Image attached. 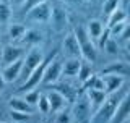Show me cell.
Masks as SVG:
<instances>
[{
    "instance_id": "cell-1",
    "label": "cell",
    "mask_w": 130,
    "mask_h": 123,
    "mask_svg": "<svg viewBox=\"0 0 130 123\" xmlns=\"http://www.w3.org/2000/svg\"><path fill=\"white\" fill-rule=\"evenodd\" d=\"M125 92H128V91H120V89H119V91L106 96L104 102L99 105V109L94 112V118L98 120V123H109V121H111L114 112H116V109H117V104L120 102V99L124 97Z\"/></svg>"
},
{
    "instance_id": "cell-2",
    "label": "cell",
    "mask_w": 130,
    "mask_h": 123,
    "mask_svg": "<svg viewBox=\"0 0 130 123\" xmlns=\"http://www.w3.org/2000/svg\"><path fill=\"white\" fill-rule=\"evenodd\" d=\"M73 34H75L76 40H78L81 58L89 62V63H94L96 58H98V49H96V44L89 39V36L86 32V28L76 26L75 29H73Z\"/></svg>"
},
{
    "instance_id": "cell-3",
    "label": "cell",
    "mask_w": 130,
    "mask_h": 123,
    "mask_svg": "<svg viewBox=\"0 0 130 123\" xmlns=\"http://www.w3.org/2000/svg\"><path fill=\"white\" fill-rule=\"evenodd\" d=\"M57 49L54 52H52L51 55L47 57V58H44L41 63L36 67L28 75V78H26V81H24V84L21 86V88L18 89V92H28V91H32V89H36L39 86V83H41V79H42V73H44V70H46V67H47V63L51 62L52 58H55V55H57Z\"/></svg>"
},
{
    "instance_id": "cell-4",
    "label": "cell",
    "mask_w": 130,
    "mask_h": 123,
    "mask_svg": "<svg viewBox=\"0 0 130 123\" xmlns=\"http://www.w3.org/2000/svg\"><path fill=\"white\" fill-rule=\"evenodd\" d=\"M72 115L78 123H89L91 121L93 110H91L88 97H80V99L75 102V105H73V109H72Z\"/></svg>"
},
{
    "instance_id": "cell-5",
    "label": "cell",
    "mask_w": 130,
    "mask_h": 123,
    "mask_svg": "<svg viewBox=\"0 0 130 123\" xmlns=\"http://www.w3.org/2000/svg\"><path fill=\"white\" fill-rule=\"evenodd\" d=\"M42 60H44V54H42V50H41L39 47L34 46L32 49H29V52L26 54V57H23V70H21V73L24 75V78H28V75H29Z\"/></svg>"
},
{
    "instance_id": "cell-6",
    "label": "cell",
    "mask_w": 130,
    "mask_h": 123,
    "mask_svg": "<svg viewBox=\"0 0 130 123\" xmlns=\"http://www.w3.org/2000/svg\"><path fill=\"white\" fill-rule=\"evenodd\" d=\"M60 76H62V62L52 58V60L47 63L46 70H44L41 83H42V84H47V86H49V84H54V83H57V81H59Z\"/></svg>"
},
{
    "instance_id": "cell-7",
    "label": "cell",
    "mask_w": 130,
    "mask_h": 123,
    "mask_svg": "<svg viewBox=\"0 0 130 123\" xmlns=\"http://www.w3.org/2000/svg\"><path fill=\"white\" fill-rule=\"evenodd\" d=\"M49 21L52 23V28L60 32L63 31L65 28H67L68 24V15H67V10L62 7V5H55L51 8V18H49Z\"/></svg>"
},
{
    "instance_id": "cell-8",
    "label": "cell",
    "mask_w": 130,
    "mask_h": 123,
    "mask_svg": "<svg viewBox=\"0 0 130 123\" xmlns=\"http://www.w3.org/2000/svg\"><path fill=\"white\" fill-rule=\"evenodd\" d=\"M128 115H130V96L128 92H125L120 102L117 104V109L109 123H125L128 120Z\"/></svg>"
},
{
    "instance_id": "cell-9",
    "label": "cell",
    "mask_w": 130,
    "mask_h": 123,
    "mask_svg": "<svg viewBox=\"0 0 130 123\" xmlns=\"http://www.w3.org/2000/svg\"><path fill=\"white\" fill-rule=\"evenodd\" d=\"M28 15L32 21H38V23H46L49 21L51 18V5L47 2H42V3H38L32 8L28 10Z\"/></svg>"
},
{
    "instance_id": "cell-10",
    "label": "cell",
    "mask_w": 130,
    "mask_h": 123,
    "mask_svg": "<svg viewBox=\"0 0 130 123\" xmlns=\"http://www.w3.org/2000/svg\"><path fill=\"white\" fill-rule=\"evenodd\" d=\"M62 50H63V54L67 55L68 58H80V57H81L78 40H76V37H75L73 32H68V34L65 36V39L62 42Z\"/></svg>"
},
{
    "instance_id": "cell-11",
    "label": "cell",
    "mask_w": 130,
    "mask_h": 123,
    "mask_svg": "<svg viewBox=\"0 0 130 123\" xmlns=\"http://www.w3.org/2000/svg\"><path fill=\"white\" fill-rule=\"evenodd\" d=\"M21 70H23V57L18 60H15L13 63L5 65V68L2 70V78L5 83H13V81L18 79V76L21 75Z\"/></svg>"
},
{
    "instance_id": "cell-12",
    "label": "cell",
    "mask_w": 130,
    "mask_h": 123,
    "mask_svg": "<svg viewBox=\"0 0 130 123\" xmlns=\"http://www.w3.org/2000/svg\"><path fill=\"white\" fill-rule=\"evenodd\" d=\"M103 83H104V92L106 94H112L124 86L125 83V76L119 75H103Z\"/></svg>"
},
{
    "instance_id": "cell-13",
    "label": "cell",
    "mask_w": 130,
    "mask_h": 123,
    "mask_svg": "<svg viewBox=\"0 0 130 123\" xmlns=\"http://www.w3.org/2000/svg\"><path fill=\"white\" fill-rule=\"evenodd\" d=\"M0 55H2L3 65H10V63H13L15 60L21 58L24 55V49L16 47V46H5L2 49V52H0Z\"/></svg>"
},
{
    "instance_id": "cell-14",
    "label": "cell",
    "mask_w": 130,
    "mask_h": 123,
    "mask_svg": "<svg viewBox=\"0 0 130 123\" xmlns=\"http://www.w3.org/2000/svg\"><path fill=\"white\" fill-rule=\"evenodd\" d=\"M101 75H119V76H127L128 75V67L125 62H112L107 67H104L101 70Z\"/></svg>"
},
{
    "instance_id": "cell-15",
    "label": "cell",
    "mask_w": 130,
    "mask_h": 123,
    "mask_svg": "<svg viewBox=\"0 0 130 123\" xmlns=\"http://www.w3.org/2000/svg\"><path fill=\"white\" fill-rule=\"evenodd\" d=\"M46 96H47L49 105H51V112H60V110L65 109V105H67V99H65V96H62L60 92L51 91V92H47Z\"/></svg>"
},
{
    "instance_id": "cell-16",
    "label": "cell",
    "mask_w": 130,
    "mask_h": 123,
    "mask_svg": "<svg viewBox=\"0 0 130 123\" xmlns=\"http://www.w3.org/2000/svg\"><path fill=\"white\" fill-rule=\"evenodd\" d=\"M86 97H88V100H89V105H91V110H93V113L96 112L98 109H99V105L104 102L106 99V94L104 91H99V89H86Z\"/></svg>"
},
{
    "instance_id": "cell-17",
    "label": "cell",
    "mask_w": 130,
    "mask_h": 123,
    "mask_svg": "<svg viewBox=\"0 0 130 123\" xmlns=\"http://www.w3.org/2000/svg\"><path fill=\"white\" fill-rule=\"evenodd\" d=\"M81 58H67L65 63H62V75L63 76H76L80 70Z\"/></svg>"
},
{
    "instance_id": "cell-18",
    "label": "cell",
    "mask_w": 130,
    "mask_h": 123,
    "mask_svg": "<svg viewBox=\"0 0 130 123\" xmlns=\"http://www.w3.org/2000/svg\"><path fill=\"white\" fill-rule=\"evenodd\" d=\"M8 105H10L11 110L24 112V113H29V115H32V112H34V107H31L23 97H11V99L8 100Z\"/></svg>"
},
{
    "instance_id": "cell-19",
    "label": "cell",
    "mask_w": 130,
    "mask_h": 123,
    "mask_svg": "<svg viewBox=\"0 0 130 123\" xmlns=\"http://www.w3.org/2000/svg\"><path fill=\"white\" fill-rule=\"evenodd\" d=\"M103 31H104V24L99 21V19H91V21L88 23V36H89V39L93 40V42H96L98 39H99V36L103 34Z\"/></svg>"
},
{
    "instance_id": "cell-20",
    "label": "cell",
    "mask_w": 130,
    "mask_h": 123,
    "mask_svg": "<svg viewBox=\"0 0 130 123\" xmlns=\"http://www.w3.org/2000/svg\"><path fill=\"white\" fill-rule=\"evenodd\" d=\"M20 40L23 44H26V46H38L41 40H42V34L36 29H28V31H24V34L21 36Z\"/></svg>"
},
{
    "instance_id": "cell-21",
    "label": "cell",
    "mask_w": 130,
    "mask_h": 123,
    "mask_svg": "<svg viewBox=\"0 0 130 123\" xmlns=\"http://www.w3.org/2000/svg\"><path fill=\"white\" fill-rule=\"evenodd\" d=\"M91 75H93V63H89V62H86V60H81L78 75H76L78 76V81L80 83H85Z\"/></svg>"
},
{
    "instance_id": "cell-22",
    "label": "cell",
    "mask_w": 130,
    "mask_h": 123,
    "mask_svg": "<svg viewBox=\"0 0 130 123\" xmlns=\"http://www.w3.org/2000/svg\"><path fill=\"white\" fill-rule=\"evenodd\" d=\"M120 21H127V11H125V10H120V8H117L116 11H112V13L109 15L107 29H109V28H112L114 24L120 23Z\"/></svg>"
},
{
    "instance_id": "cell-23",
    "label": "cell",
    "mask_w": 130,
    "mask_h": 123,
    "mask_svg": "<svg viewBox=\"0 0 130 123\" xmlns=\"http://www.w3.org/2000/svg\"><path fill=\"white\" fill-rule=\"evenodd\" d=\"M36 105H38V110L41 113H44V115H47V113H51V105H49V100H47V96L46 94H41L39 92V97H38V102H36Z\"/></svg>"
},
{
    "instance_id": "cell-24",
    "label": "cell",
    "mask_w": 130,
    "mask_h": 123,
    "mask_svg": "<svg viewBox=\"0 0 130 123\" xmlns=\"http://www.w3.org/2000/svg\"><path fill=\"white\" fill-rule=\"evenodd\" d=\"M24 31H26V28H24L23 24L13 23L10 28H8V36H10L11 39H21V36L24 34Z\"/></svg>"
},
{
    "instance_id": "cell-25",
    "label": "cell",
    "mask_w": 130,
    "mask_h": 123,
    "mask_svg": "<svg viewBox=\"0 0 130 123\" xmlns=\"http://www.w3.org/2000/svg\"><path fill=\"white\" fill-rule=\"evenodd\" d=\"M11 18V8L7 3H0V24H7Z\"/></svg>"
},
{
    "instance_id": "cell-26",
    "label": "cell",
    "mask_w": 130,
    "mask_h": 123,
    "mask_svg": "<svg viewBox=\"0 0 130 123\" xmlns=\"http://www.w3.org/2000/svg\"><path fill=\"white\" fill-rule=\"evenodd\" d=\"M103 49L107 52L109 55H117V54H119V44H117V40H114V39H107V40H106V44H104Z\"/></svg>"
},
{
    "instance_id": "cell-27",
    "label": "cell",
    "mask_w": 130,
    "mask_h": 123,
    "mask_svg": "<svg viewBox=\"0 0 130 123\" xmlns=\"http://www.w3.org/2000/svg\"><path fill=\"white\" fill-rule=\"evenodd\" d=\"M119 0H106L104 2V7H103V11H104V15H111L112 11H116L117 8H119Z\"/></svg>"
},
{
    "instance_id": "cell-28",
    "label": "cell",
    "mask_w": 130,
    "mask_h": 123,
    "mask_svg": "<svg viewBox=\"0 0 130 123\" xmlns=\"http://www.w3.org/2000/svg\"><path fill=\"white\" fill-rule=\"evenodd\" d=\"M10 117L13 121H28L31 118L29 113H24V112H18V110H10Z\"/></svg>"
},
{
    "instance_id": "cell-29",
    "label": "cell",
    "mask_w": 130,
    "mask_h": 123,
    "mask_svg": "<svg viewBox=\"0 0 130 123\" xmlns=\"http://www.w3.org/2000/svg\"><path fill=\"white\" fill-rule=\"evenodd\" d=\"M127 26H128V23H127V21H120V23L114 24L112 28H109V32H111L112 36H117V37H119V36L122 34V31H124Z\"/></svg>"
},
{
    "instance_id": "cell-30",
    "label": "cell",
    "mask_w": 130,
    "mask_h": 123,
    "mask_svg": "<svg viewBox=\"0 0 130 123\" xmlns=\"http://www.w3.org/2000/svg\"><path fill=\"white\" fill-rule=\"evenodd\" d=\"M38 97H39V92L32 89V91H28V92H26V96H24L23 99L26 100L28 104L31 105V107H34V105H36V102H38Z\"/></svg>"
},
{
    "instance_id": "cell-31",
    "label": "cell",
    "mask_w": 130,
    "mask_h": 123,
    "mask_svg": "<svg viewBox=\"0 0 130 123\" xmlns=\"http://www.w3.org/2000/svg\"><path fill=\"white\" fill-rule=\"evenodd\" d=\"M57 92H60L62 96H65V99H67V100H68V99H72V97L75 96V92H73L72 89L68 88V86H65V84H60L59 88H57Z\"/></svg>"
},
{
    "instance_id": "cell-32",
    "label": "cell",
    "mask_w": 130,
    "mask_h": 123,
    "mask_svg": "<svg viewBox=\"0 0 130 123\" xmlns=\"http://www.w3.org/2000/svg\"><path fill=\"white\" fill-rule=\"evenodd\" d=\"M57 123H72V113L68 110H60L59 117H57Z\"/></svg>"
},
{
    "instance_id": "cell-33",
    "label": "cell",
    "mask_w": 130,
    "mask_h": 123,
    "mask_svg": "<svg viewBox=\"0 0 130 123\" xmlns=\"http://www.w3.org/2000/svg\"><path fill=\"white\" fill-rule=\"evenodd\" d=\"M109 36H111V32H109V29L106 28V29L103 31V34L99 36V39H98V47L103 49V47H104V44H106V40L109 39Z\"/></svg>"
},
{
    "instance_id": "cell-34",
    "label": "cell",
    "mask_w": 130,
    "mask_h": 123,
    "mask_svg": "<svg viewBox=\"0 0 130 123\" xmlns=\"http://www.w3.org/2000/svg\"><path fill=\"white\" fill-rule=\"evenodd\" d=\"M42 2H46V0H24V7H23V10H24V11H28L29 8H32L34 5H38V3H42Z\"/></svg>"
},
{
    "instance_id": "cell-35",
    "label": "cell",
    "mask_w": 130,
    "mask_h": 123,
    "mask_svg": "<svg viewBox=\"0 0 130 123\" xmlns=\"http://www.w3.org/2000/svg\"><path fill=\"white\" fill-rule=\"evenodd\" d=\"M5 81H3V78H2V73H0V91H3V88H5Z\"/></svg>"
},
{
    "instance_id": "cell-36",
    "label": "cell",
    "mask_w": 130,
    "mask_h": 123,
    "mask_svg": "<svg viewBox=\"0 0 130 123\" xmlns=\"http://www.w3.org/2000/svg\"><path fill=\"white\" fill-rule=\"evenodd\" d=\"M11 2H13L15 5H23V3H24V0H11Z\"/></svg>"
},
{
    "instance_id": "cell-37",
    "label": "cell",
    "mask_w": 130,
    "mask_h": 123,
    "mask_svg": "<svg viewBox=\"0 0 130 123\" xmlns=\"http://www.w3.org/2000/svg\"><path fill=\"white\" fill-rule=\"evenodd\" d=\"M128 2H130V0H119V3H122V5H125V7L128 5Z\"/></svg>"
},
{
    "instance_id": "cell-38",
    "label": "cell",
    "mask_w": 130,
    "mask_h": 123,
    "mask_svg": "<svg viewBox=\"0 0 130 123\" xmlns=\"http://www.w3.org/2000/svg\"><path fill=\"white\" fill-rule=\"evenodd\" d=\"M70 2H73V3H76V2H80V0H70Z\"/></svg>"
},
{
    "instance_id": "cell-39",
    "label": "cell",
    "mask_w": 130,
    "mask_h": 123,
    "mask_svg": "<svg viewBox=\"0 0 130 123\" xmlns=\"http://www.w3.org/2000/svg\"><path fill=\"white\" fill-rule=\"evenodd\" d=\"M0 52H2V44H0Z\"/></svg>"
},
{
    "instance_id": "cell-40",
    "label": "cell",
    "mask_w": 130,
    "mask_h": 123,
    "mask_svg": "<svg viewBox=\"0 0 130 123\" xmlns=\"http://www.w3.org/2000/svg\"><path fill=\"white\" fill-rule=\"evenodd\" d=\"M89 2H96V0H89Z\"/></svg>"
},
{
    "instance_id": "cell-41",
    "label": "cell",
    "mask_w": 130,
    "mask_h": 123,
    "mask_svg": "<svg viewBox=\"0 0 130 123\" xmlns=\"http://www.w3.org/2000/svg\"><path fill=\"white\" fill-rule=\"evenodd\" d=\"M44 123H51V121H44Z\"/></svg>"
}]
</instances>
